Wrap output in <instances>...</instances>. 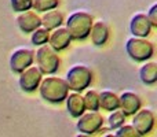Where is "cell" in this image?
<instances>
[{
  "label": "cell",
  "instance_id": "17",
  "mask_svg": "<svg viewBox=\"0 0 157 137\" xmlns=\"http://www.w3.org/2000/svg\"><path fill=\"white\" fill-rule=\"evenodd\" d=\"M139 78L145 85H153L157 81V63L146 62L139 69Z\"/></svg>",
  "mask_w": 157,
  "mask_h": 137
},
{
  "label": "cell",
  "instance_id": "9",
  "mask_svg": "<svg viewBox=\"0 0 157 137\" xmlns=\"http://www.w3.org/2000/svg\"><path fill=\"white\" fill-rule=\"evenodd\" d=\"M132 126L139 136H146L155 126V114L149 108H141L132 118Z\"/></svg>",
  "mask_w": 157,
  "mask_h": 137
},
{
  "label": "cell",
  "instance_id": "22",
  "mask_svg": "<svg viewBox=\"0 0 157 137\" xmlns=\"http://www.w3.org/2000/svg\"><path fill=\"white\" fill-rule=\"evenodd\" d=\"M125 122V115L121 113L120 110H116V111H112V114L109 115L108 118V125H109V129H119L120 126H123V125Z\"/></svg>",
  "mask_w": 157,
  "mask_h": 137
},
{
  "label": "cell",
  "instance_id": "12",
  "mask_svg": "<svg viewBox=\"0 0 157 137\" xmlns=\"http://www.w3.org/2000/svg\"><path fill=\"white\" fill-rule=\"evenodd\" d=\"M48 45L54 49L55 52H59L66 49L72 43V37L69 34V32L66 30V27H57L50 33V38H48Z\"/></svg>",
  "mask_w": 157,
  "mask_h": 137
},
{
  "label": "cell",
  "instance_id": "6",
  "mask_svg": "<svg viewBox=\"0 0 157 137\" xmlns=\"http://www.w3.org/2000/svg\"><path fill=\"white\" fill-rule=\"evenodd\" d=\"M103 126V117L98 111H90L84 113L81 117H78V121L76 124V128L83 135H94L99 132V129Z\"/></svg>",
  "mask_w": 157,
  "mask_h": 137
},
{
  "label": "cell",
  "instance_id": "20",
  "mask_svg": "<svg viewBox=\"0 0 157 137\" xmlns=\"http://www.w3.org/2000/svg\"><path fill=\"white\" fill-rule=\"evenodd\" d=\"M59 5V0H32V8L36 13H47L55 10Z\"/></svg>",
  "mask_w": 157,
  "mask_h": 137
},
{
  "label": "cell",
  "instance_id": "4",
  "mask_svg": "<svg viewBox=\"0 0 157 137\" xmlns=\"http://www.w3.org/2000/svg\"><path fill=\"white\" fill-rule=\"evenodd\" d=\"M125 52L135 62H146L155 54V45L147 38L131 37L125 43Z\"/></svg>",
  "mask_w": 157,
  "mask_h": 137
},
{
  "label": "cell",
  "instance_id": "2",
  "mask_svg": "<svg viewBox=\"0 0 157 137\" xmlns=\"http://www.w3.org/2000/svg\"><path fill=\"white\" fill-rule=\"evenodd\" d=\"M65 23V27L71 34L72 40H86L90 36L94 19L91 14L86 11H76L68 16Z\"/></svg>",
  "mask_w": 157,
  "mask_h": 137
},
{
  "label": "cell",
  "instance_id": "7",
  "mask_svg": "<svg viewBox=\"0 0 157 137\" xmlns=\"http://www.w3.org/2000/svg\"><path fill=\"white\" fill-rule=\"evenodd\" d=\"M35 60V51L29 48H17L10 56V69L13 73L21 74L24 70L30 67Z\"/></svg>",
  "mask_w": 157,
  "mask_h": 137
},
{
  "label": "cell",
  "instance_id": "10",
  "mask_svg": "<svg viewBox=\"0 0 157 137\" xmlns=\"http://www.w3.org/2000/svg\"><path fill=\"white\" fill-rule=\"evenodd\" d=\"M142 106V100L135 92L125 91L119 96V108L125 117L135 115Z\"/></svg>",
  "mask_w": 157,
  "mask_h": 137
},
{
  "label": "cell",
  "instance_id": "14",
  "mask_svg": "<svg viewBox=\"0 0 157 137\" xmlns=\"http://www.w3.org/2000/svg\"><path fill=\"white\" fill-rule=\"evenodd\" d=\"M65 102H66V110H68V113L73 118H78V117H81L86 113V106H84L83 96L80 93H77V92L69 93L66 96Z\"/></svg>",
  "mask_w": 157,
  "mask_h": 137
},
{
  "label": "cell",
  "instance_id": "18",
  "mask_svg": "<svg viewBox=\"0 0 157 137\" xmlns=\"http://www.w3.org/2000/svg\"><path fill=\"white\" fill-rule=\"evenodd\" d=\"M99 107L106 111L119 110V96L112 91H102L99 93Z\"/></svg>",
  "mask_w": 157,
  "mask_h": 137
},
{
  "label": "cell",
  "instance_id": "3",
  "mask_svg": "<svg viewBox=\"0 0 157 137\" xmlns=\"http://www.w3.org/2000/svg\"><path fill=\"white\" fill-rule=\"evenodd\" d=\"M65 81L71 91L80 93V92H83L84 89H87L91 85L92 71L91 69L84 65H76L68 70Z\"/></svg>",
  "mask_w": 157,
  "mask_h": 137
},
{
  "label": "cell",
  "instance_id": "24",
  "mask_svg": "<svg viewBox=\"0 0 157 137\" xmlns=\"http://www.w3.org/2000/svg\"><path fill=\"white\" fill-rule=\"evenodd\" d=\"M114 136L116 137H142L134 129L132 125H123V126H120L119 129L116 130Z\"/></svg>",
  "mask_w": 157,
  "mask_h": 137
},
{
  "label": "cell",
  "instance_id": "5",
  "mask_svg": "<svg viewBox=\"0 0 157 137\" xmlns=\"http://www.w3.org/2000/svg\"><path fill=\"white\" fill-rule=\"evenodd\" d=\"M35 58L37 63L36 67L40 70L41 74H54L59 69L61 60L58 52H55L48 44L39 47L37 51L35 52Z\"/></svg>",
  "mask_w": 157,
  "mask_h": 137
},
{
  "label": "cell",
  "instance_id": "15",
  "mask_svg": "<svg viewBox=\"0 0 157 137\" xmlns=\"http://www.w3.org/2000/svg\"><path fill=\"white\" fill-rule=\"evenodd\" d=\"M109 26L105 23L103 21H97L92 23L91 26V32H90V36H91V41L94 45L97 47H102L106 44L109 38Z\"/></svg>",
  "mask_w": 157,
  "mask_h": 137
},
{
  "label": "cell",
  "instance_id": "26",
  "mask_svg": "<svg viewBox=\"0 0 157 137\" xmlns=\"http://www.w3.org/2000/svg\"><path fill=\"white\" fill-rule=\"evenodd\" d=\"M76 137H91V136H88V135H83V133H80V135H77Z\"/></svg>",
  "mask_w": 157,
  "mask_h": 137
},
{
  "label": "cell",
  "instance_id": "16",
  "mask_svg": "<svg viewBox=\"0 0 157 137\" xmlns=\"http://www.w3.org/2000/svg\"><path fill=\"white\" fill-rule=\"evenodd\" d=\"M41 19V27L50 30H54L57 27H59L63 23V15L61 11H58L57 8L51 11H47L43 14V16H40Z\"/></svg>",
  "mask_w": 157,
  "mask_h": 137
},
{
  "label": "cell",
  "instance_id": "11",
  "mask_svg": "<svg viewBox=\"0 0 157 137\" xmlns=\"http://www.w3.org/2000/svg\"><path fill=\"white\" fill-rule=\"evenodd\" d=\"M130 32L132 33V37L146 38L152 33V25L147 19L146 14L138 13L132 15L130 19Z\"/></svg>",
  "mask_w": 157,
  "mask_h": 137
},
{
  "label": "cell",
  "instance_id": "13",
  "mask_svg": "<svg viewBox=\"0 0 157 137\" xmlns=\"http://www.w3.org/2000/svg\"><path fill=\"white\" fill-rule=\"evenodd\" d=\"M17 25L24 33H32L41 26V19L35 11H25L17 16Z\"/></svg>",
  "mask_w": 157,
  "mask_h": 137
},
{
  "label": "cell",
  "instance_id": "25",
  "mask_svg": "<svg viewBox=\"0 0 157 137\" xmlns=\"http://www.w3.org/2000/svg\"><path fill=\"white\" fill-rule=\"evenodd\" d=\"M146 16H147V19H149L152 27H156L157 26V3H153L152 4V7L147 11Z\"/></svg>",
  "mask_w": 157,
  "mask_h": 137
},
{
  "label": "cell",
  "instance_id": "21",
  "mask_svg": "<svg viewBox=\"0 0 157 137\" xmlns=\"http://www.w3.org/2000/svg\"><path fill=\"white\" fill-rule=\"evenodd\" d=\"M48 38H50V32L44 27H39L36 29L35 32H32V36H30V41H32L33 45H46L48 43Z\"/></svg>",
  "mask_w": 157,
  "mask_h": 137
},
{
  "label": "cell",
  "instance_id": "8",
  "mask_svg": "<svg viewBox=\"0 0 157 137\" xmlns=\"http://www.w3.org/2000/svg\"><path fill=\"white\" fill-rule=\"evenodd\" d=\"M41 80H43L41 71L36 66H30V67H28L19 74L18 84L22 91L30 93V92H35L36 89H39Z\"/></svg>",
  "mask_w": 157,
  "mask_h": 137
},
{
  "label": "cell",
  "instance_id": "23",
  "mask_svg": "<svg viewBox=\"0 0 157 137\" xmlns=\"http://www.w3.org/2000/svg\"><path fill=\"white\" fill-rule=\"evenodd\" d=\"M11 8L15 13H25L32 10V0H10Z\"/></svg>",
  "mask_w": 157,
  "mask_h": 137
},
{
  "label": "cell",
  "instance_id": "27",
  "mask_svg": "<svg viewBox=\"0 0 157 137\" xmlns=\"http://www.w3.org/2000/svg\"><path fill=\"white\" fill-rule=\"evenodd\" d=\"M103 137H116V136H114V135H113V133H108V135H105V136H103Z\"/></svg>",
  "mask_w": 157,
  "mask_h": 137
},
{
  "label": "cell",
  "instance_id": "19",
  "mask_svg": "<svg viewBox=\"0 0 157 137\" xmlns=\"http://www.w3.org/2000/svg\"><path fill=\"white\" fill-rule=\"evenodd\" d=\"M86 110L90 111H98L99 110V92L97 91H87L83 96Z\"/></svg>",
  "mask_w": 157,
  "mask_h": 137
},
{
  "label": "cell",
  "instance_id": "1",
  "mask_svg": "<svg viewBox=\"0 0 157 137\" xmlns=\"http://www.w3.org/2000/svg\"><path fill=\"white\" fill-rule=\"evenodd\" d=\"M39 93L41 99L46 102L58 104V103L65 102L66 96L69 95V88L65 78L59 77H47L41 80L39 85Z\"/></svg>",
  "mask_w": 157,
  "mask_h": 137
}]
</instances>
